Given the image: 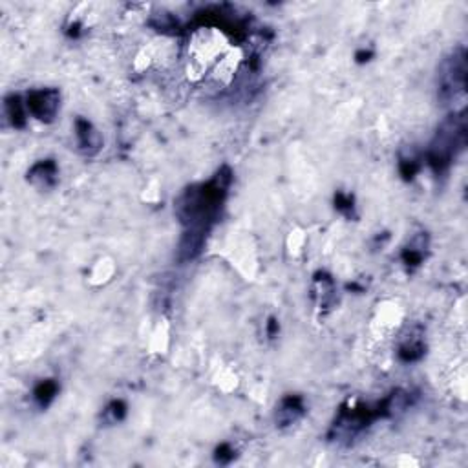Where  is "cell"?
Segmentation results:
<instances>
[{
  "label": "cell",
  "instance_id": "13",
  "mask_svg": "<svg viewBox=\"0 0 468 468\" xmlns=\"http://www.w3.org/2000/svg\"><path fill=\"white\" fill-rule=\"evenodd\" d=\"M125 414H127V406L123 405L121 401H114L112 405L107 408V415L110 417V421H112V423L121 421L123 417H125Z\"/></svg>",
  "mask_w": 468,
  "mask_h": 468
},
{
  "label": "cell",
  "instance_id": "4",
  "mask_svg": "<svg viewBox=\"0 0 468 468\" xmlns=\"http://www.w3.org/2000/svg\"><path fill=\"white\" fill-rule=\"evenodd\" d=\"M28 110L39 121H54L61 105V94L55 88H44V90L30 92L28 96Z\"/></svg>",
  "mask_w": 468,
  "mask_h": 468
},
{
  "label": "cell",
  "instance_id": "15",
  "mask_svg": "<svg viewBox=\"0 0 468 468\" xmlns=\"http://www.w3.org/2000/svg\"><path fill=\"white\" fill-rule=\"evenodd\" d=\"M234 459V450L229 445H222V447L216 450V461L218 463H229Z\"/></svg>",
  "mask_w": 468,
  "mask_h": 468
},
{
  "label": "cell",
  "instance_id": "6",
  "mask_svg": "<svg viewBox=\"0 0 468 468\" xmlns=\"http://www.w3.org/2000/svg\"><path fill=\"white\" fill-rule=\"evenodd\" d=\"M304 415V401L298 395H288L277 408L278 426H291Z\"/></svg>",
  "mask_w": 468,
  "mask_h": 468
},
{
  "label": "cell",
  "instance_id": "1",
  "mask_svg": "<svg viewBox=\"0 0 468 468\" xmlns=\"http://www.w3.org/2000/svg\"><path fill=\"white\" fill-rule=\"evenodd\" d=\"M231 183V171L224 167L207 185L192 187L176 203V214L189 229L207 231V224L218 214L225 191Z\"/></svg>",
  "mask_w": 468,
  "mask_h": 468
},
{
  "label": "cell",
  "instance_id": "3",
  "mask_svg": "<svg viewBox=\"0 0 468 468\" xmlns=\"http://www.w3.org/2000/svg\"><path fill=\"white\" fill-rule=\"evenodd\" d=\"M465 88H467V54L463 48H459L443 61L437 75V92L441 101L452 103L465 97Z\"/></svg>",
  "mask_w": 468,
  "mask_h": 468
},
{
  "label": "cell",
  "instance_id": "11",
  "mask_svg": "<svg viewBox=\"0 0 468 468\" xmlns=\"http://www.w3.org/2000/svg\"><path fill=\"white\" fill-rule=\"evenodd\" d=\"M57 383H54V381H44V383H41L35 388V401L41 406H48L54 401L55 395H57Z\"/></svg>",
  "mask_w": 468,
  "mask_h": 468
},
{
  "label": "cell",
  "instance_id": "10",
  "mask_svg": "<svg viewBox=\"0 0 468 468\" xmlns=\"http://www.w3.org/2000/svg\"><path fill=\"white\" fill-rule=\"evenodd\" d=\"M6 117L10 119L11 125L15 128L24 127V112H22V103L19 96H11L4 103Z\"/></svg>",
  "mask_w": 468,
  "mask_h": 468
},
{
  "label": "cell",
  "instance_id": "14",
  "mask_svg": "<svg viewBox=\"0 0 468 468\" xmlns=\"http://www.w3.org/2000/svg\"><path fill=\"white\" fill-rule=\"evenodd\" d=\"M335 207L341 213L346 214V216H351V213H353V200L350 196H346V194H337Z\"/></svg>",
  "mask_w": 468,
  "mask_h": 468
},
{
  "label": "cell",
  "instance_id": "5",
  "mask_svg": "<svg viewBox=\"0 0 468 468\" xmlns=\"http://www.w3.org/2000/svg\"><path fill=\"white\" fill-rule=\"evenodd\" d=\"M75 136H77V143H79V149L85 152V154H96L97 150L101 149V136L97 132L96 128L92 127L90 121L86 119H77L75 121Z\"/></svg>",
  "mask_w": 468,
  "mask_h": 468
},
{
  "label": "cell",
  "instance_id": "9",
  "mask_svg": "<svg viewBox=\"0 0 468 468\" xmlns=\"http://www.w3.org/2000/svg\"><path fill=\"white\" fill-rule=\"evenodd\" d=\"M335 284H333V280H331L330 277H326V275H319V277L315 278V298H317V302H319V306H322V308H328L333 300H335Z\"/></svg>",
  "mask_w": 468,
  "mask_h": 468
},
{
  "label": "cell",
  "instance_id": "7",
  "mask_svg": "<svg viewBox=\"0 0 468 468\" xmlns=\"http://www.w3.org/2000/svg\"><path fill=\"white\" fill-rule=\"evenodd\" d=\"M205 244V231L202 229H189L183 238L180 242V247H178V255H180L181 262L194 260L200 253H202V247Z\"/></svg>",
  "mask_w": 468,
  "mask_h": 468
},
{
  "label": "cell",
  "instance_id": "16",
  "mask_svg": "<svg viewBox=\"0 0 468 468\" xmlns=\"http://www.w3.org/2000/svg\"><path fill=\"white\" fill-rule=\"evenodd\" d=\"M277 333H278V322L275 319H271L269 320V324H267V335L273 339Z\"/></svg>",
  "mask_w": 468,
  "mask_h": 468
},
{
  "label": "cell",
  "instance_id": "2",
  "mask_svg": "<svg viewBox=\"0 0 468 468\" xmlns=\"http://www.w3.org/2000/svg\"><path fill=\"white\" fill-rule=\"evenodd\" d=\"M467 143V121L463 112H454L437 128L428 149V163L436 174L447 172Z\"/></svg>",
  "mask_w": 468,
  "mask_h": 468
},
{
  "label": "cell",
  "instance_id": "8",
  "mask_svg": "<svg viewBox=\"0 0 468 468\" xmlns=\"http://www.w3.org/2000/svg\"><path fill=\"white\" fill-rule=\"evenodd\" d=\"M28 181H32L33 185L41 187V189H48V187L55 185L57 165L52 160L39 161L37 165H33L32 171L28 172Z\"/></svg>",
  "mask_w": 468,
  "mask_h": 468
},
{
  "label": "cell",
  "instance_id": "12",
  "mask_svg": "<svg viewBox=\"0 0 468 468\" xmlns=\"http://www.w3.org/2000/svg\"><path fill=\"white\" fill-rule=\"evenodd\" d=\"M423 355H425V346H423V342L415 341V339H412L410 342H405V344L399 348V357L405 362L419 361Z\"/></svg>",
  "mask_w": 468,
  "mask_h": 468
}]
</instances>
